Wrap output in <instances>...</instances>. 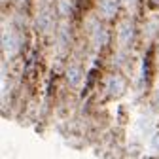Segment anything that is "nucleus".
Instances as JSON below:
<instances>
[{"mask_svg": "<svg viewBox=\"0 0 159 159\" xmlns=\"http://www.w3.org/2000/svg\"><path fill=\"white\" fill-rule=\"evenodd\" d=\"M106 87H108V93L112 97H119V95H123V91H125V80L121 76H110Z\"/></svg>", "mask_w": 159, "mask_h": 159, "instance_id": "f257e3e1", "label": "nucleus"}, {"mask_svg": "<svg viewBox=\"0 0 159 159\" xmlns=\"http://www.w3.org/2000/svg\"><path fill=\"white\" fill-rule=\"evenodd\" d=\"M2 48H4V51L6 53H15L17 51V48H19V40H17V36L13 34V32H4V40H2Z\"/></svg>", "mask_w": 159, "mask_h": 159, "instance_id": "f03ea898", "label": "nucleus"}, {"mask_svg": "<svg viewBox=\"0 0 159 159\" xmlns=\"http://www.w3.org/2000/svg\"><path fill=\"white\" fill-rule=\"evenodd\" d=\"M119 40H121V44H131V40H133V25L129 21L121 23V27H119Z\"/></svg>", "mask_w": 159, "mask_h": 159, "instance_id": "7ed1b4c3", "label": "nucleus"}, {"mask_svg": "<svg viewBox=\"0 0 159 159\" xmlns=\"http://www.w3.org/2000/svg\"><path fill=\"white\" fill-rule=\"evenodd\" d=\"M117 11V0H101V13L104 17H112Z\"/></svg>", "mask_w": 159, "mask_h": 159, "instance_id": "20e7f679", "label": "nucleus"}, {"mask_svg": "<svg viewBox=\"0 0 159 159\" xmlns=\"http://www.w3.org/2000/svg\"><path fill=\"white\" fill-rule=\"evenodd\" d=\"M66 80H68L70 85H78L80 80H82V68L76 66V65L68 66V70H66Z\"/></svg>", "mask_w": 159, "mask_h": 159, "instance_id": "39448f33", "label": "nucleus"}, {"mask_svg": "<svg viewBox=\"0 0 159 159\" xmlns=\"http://www.w3.org/2000/svg\"><path fill=\"white\" fill-rule=\"evenodd\" d=\"M38 29L40 30H48L51 25H53V15H51V11H42V13H40V17H38Z\"/></svg>", "mask_w": 159, "mask_h": 159, "instance_id": "423d86ee", "label": "nucleus"}, {"mask_svg": "<svg viewBox=\"0 0 159 159\" xmlns=\"http://www.w3.org/2000/svg\"><path fill=\"white\" fill-rule=\"evenodd\" d=\"M93 38H95V44H97V46H102V44L106 42L108 34H106V30H102V29H98V27H97V29H95V36H93Z\"/></svg>", "mask_w": 159, "mask_h": 159, "instance_id": "0eeeda50", "label": "nucleus"}, {"mask_svg": "<svg viewBox=\"0 0 159 159\" xmlns=\"http://www.w3.org/2000/svg\"><path fill=\"white\" fill-rule=\"evenodd\" d=\"M59 10H61L63 15H68V13H70V4H68V0H59Z\"/></svg>", "mask_w": 159, "mask_h": 159, "instance_id": "6e6552de", "label": "nucleus"}, {"mask_svg": "<svg viewBox=\"0 0 159 159\" xmlns=\"http://www.w3.org/2000/svg\"><path fill=\"white\" fill-rule=\"evenodd\" d=\"M152 146H153L155 150H159V133L153 136V140H152Z\"/></svg>", "mask_w": 159, "mask_h": 159, "instance_id": "1a4fd4ad", "label": "nucleus"}, {"mask_svg": "<svg viewBox=\"0 0 159 159\" xmlns=\"http://www.w3.org/2000/svg\"><path fill=\"white\" fill-rule=\"evenodd\" d=\"M153 104H155V108L159 110V91L155 93V97H153Z\"/></svg>", "mask_w": 159, "mask_h": 159, "instance_id": "9d476101", "label": "nucleus"}, {"mask_svg": "<svg viewBox=\"0 0 159 159\" xmlns=\"http://www.w3.org/2000/svg\"><path fill=\"white\" fill-rule=\"evenodd\" d=\"M157 57H159V48H157Z\"/></svg>", "mask_w": 159, "mask_h": 159, "instance_id": "9b49d317", "label": "nucleus"}, {"mask_svg": "<svg viewBox=\"0 0 159 159\" xmlns=\"http://www.w3.org/2000/svg\"><path fill=\"white\" fill-rule=\"evenodd\" d=\"M125 2H133V0H125Z\"/></svg>", "mask_w": 159, "mask_h": 159, "instance_id": "f8f14e48", "label": "nucleus"}, {"mask_svg": "<svg viewBox=\"0 0 159 159\" xmlns=\"http://www.w3.org/2000/svg\"><path fill=\"white\" fill-rule=\"evenodd\" d=\"M155 2H159V0H155Z\"/></svg>", "mask_w": 159, "mask_h": 159, "instance_id": "ddd939ff", "label": "nucleus"}]
</instances>
